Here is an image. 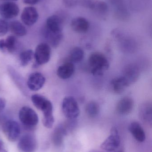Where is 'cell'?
I'll list each match as a JSON object with an SVG mask.
<instances>
[{
    "label": "cell",
    "instance_id": "1",
    "mask_svg": "<svg viewBox=\"0 0 152 152\" xmlns=\"http://www.w3.org/2000/svg\"><path fill=\"white\" fill-rule=\"evenodd\" d=\"M89 64L91 73L94 76H101L109 67V60L102 53L94 52L89 58Z\"/></svg>",
    "mask_w": 152,
    "mask_h": 152
},
{
    "label": "cell",
    "instance_id": "2",
    "mask_svg": "<svg viewBox=\"0 0 152 152\" xmlns=\"http://www.w3.org/2000/svg\"><path fill=\"white\" fill-rule=\"evenodd\" d=\"M62 109L64 116L68 119H75L80 114L78 104L76 99L72 96H66L63 99Z\"/></svg>",
    "mask_w": 152,
    "mask_h": 152
},
{
    "label": "cell",
    "instance_id": "3",
    "mask_svg": "<svg viewBox=\"0 0 152 152\" xmlns=\"http://www.w3.org/2000/svg\"><path fill=\"white\" fill-rule=\"evenodd\" d=\"M19 118L21 123L28 127H32L37 125L38 117L34 110L28 106H24L20 110Z\"/></svg>",
    "mask_w": 152,
    "mask_h": 152
},
{
    "label": "cell",
    "instance_id": "4",
    "mask_svg": "<svg viewBox=\"0 0 152 152\" xmlns=\"http://www.w3.org/2000/svg\"><path fill=\"white\" fill-rule=\"evenodd\" d=\"M120 139L118 130L115 127L111 129L110 135L101 144L102 150L107 152H113L118 148L120 145Z\"/></svg>",
    "mask_w": 152,
    "mask_h": 152
},
{
    "label": "cell",
    "instance_id": "5",
    "mask_svg": "<svg viewBox=\"0 0 152 152\" xmlns=\"http://www.w3.org/2000/svg\"><path fill=\"white\" fill-rule=\"evenodd\" d=\"M51 56V48L46 43L39 44L37 46L34 53V58L37 65H44L50 60Z\"/></svg>",
    "mask_w": 152,
    "mask_h": 152
},
{
    "label": "cell",
    "instance_id": "6",
    "mask_svg": "<svg viewBox=\"0 0 152 152\" xmlns=\"http://www.w3.org/2000/svg\"><path fill=\"white\" fill-rule=\"evenodd\" d=\"M2 130L7 139L12 142L17 141L21 134V127L17 121L9 120L3 125Z\"/></svg>",
    "mask_w": 152,
    "mask_h": 152
},
{
    "label": "cell",
    "instance_id": "7",
    "mask_svg": "<svg viewBox=\"0 0 152 152\" xmlns=\"http://www.w3.org/2000/svg\"><path fill=\"white\" fill-rule=\"evenodd\" d=\"M18 146L21 152H35L37 149V142L34 135L25 134L19 140Z\"/></svg>",
    "mask_w": 152,
    "mask_h": 152
},
{
    "label": "cell",
    "instance_id": "8",
    "mask_svg": "<svg viewBox=\"0 0 152 152\" xmlns=\"http://www.w3.org/2000/svg\"><path fill=\"white\" fill-rule=\"evenodd\" d=\"M66 17L61 14H54L46 20L45 28L51 32L55 33H62L63 25Z\"/></svg>",
    "mask_w": 152,
    "mask_h": 152
},
{
    "label": "cell",
    "instance_id": "9",
    "mask_svg": "<svg viewBox=\"0 0 152 152\" xmlns=\"http://www.w3.org/2000/svg\"><path fill=\"white\" fill-rule=\"evenodd\" d=\"M19 11L18 6L13 2H5L0 5V14L4 19L14 18Z\"/></svg>",
    "mask_w": 152,
    "mask_h": 152
},
{
    "label": "cell",
    "instance_id": "10",
    "mask_svg": "<svg viewBox=\"0 0 152 152\" xmlns=\"http://www.w3.org/2000/svg\"><path fill=\"white\" fill-rule=\"evenodd\" d=\"M38 12L35 8L32 6L25 7L21 16V21L26 26H30L38 20Z\"/></svg>",
    "mask_w": 152,
    "mask_h": 152
},
{
    "label": "cell",
    "instance_id": "11",
    "mask_svg": "<svg viewBox=\"0 0 152 152\" xmlns=\"http://www.w3.org/2000/svg\"><path fill=\"white\" fill-rule=\"evenodd\" d=\"M40 110L43 113V122L44 126L47 129H51L53 126L54 122L53 114V105L51 101L47 99Z\"/></svg>",
    "mask_w": 152,
    "mask_h": 152
},
{
    "label": "cell",
    "instance_id": "12",
    "mask_svg": "<svg viewBox=\"0 0 152 152\" xmlns=\"http://www.w3.org/2000/svg\"><path fill=\"white\" fill-rule=\"evenodd\" d=\"M45 81V77L41 73L35 72L29 77L27 85L30 90L37 91L43 86Z\"/></svg>",
    "mask_w": 152,
    "mask_h": 152
},
{
    "label": "cell",
    "instance_id": "13",
    "mask_svg": "<svg viewBox=\"0 0 152 152\" xmlns=\"http://www.w3.org/2000/svg\"><path fill=\"white\" fill-rule=\"evenodd\" d=\"M134 101L129 97H123L120 99L116 105V111L121 115H128L131 113L134 109Z\"/></svg>",
    "mask_w": 152,
    "mask_h": 152
},
{
    "label": "cell",
    "instance_id": "14",
    "mask_svg": "<svg viewBox=\"0 0 152 152\" xmlns=\"http://www.w3.org/2000/svg\"><path fill=\"white\" fill-rule=\"evenodd\" d=\"M71 28L78 33H85L89 30L90 23L84 17H77L71 20L70 23Z\"/></svg>",
    "mask_w": 152,
    "mask_h": 152
},
{
    "label": "cell",
    "instance_id": "15",
    "mask_svg": "<svg viewBox=\"0 0 152 152\" xmlns=\"http://www.w3.org/2000/svg\"><path fill=\"white\" fill-rule=\"evenodd\" d=\"M130 86V84L123 76L115 78L110 83L111 89L113 93L120 94Z\"/></svg>",
    "mask_w": 152,
    "mask_h": 152
},
{
    "label": "cell",
    "instance_id": "16",
    "mask_svg": "<svg viewBox=\"0 0 152 152\" xmlns=\"http://www.w3.org/2000/svg\"><path fill=\"white\" fill-rule=\"evenodd\" d=\"M75 70V66L73 63L68 61L59 67L57 70V75L62 79H68L73 75Z\"/></svg>",
    "mask_w": 152,
    "mask_h": 152
},
{
    "label": "cell",
    "instance_id": "17",
    "mask_svg": "<svg viewBox=\"0 0 152 152\" xmlns=\"http://www.w3.org/2000/svg\"><path fill=\"white\" fill-rule=\"evenodd\" d=\"M140 75V70L138 67L134 64H130L125 68L123 76L126 78L130 85L137 81Z\"/></svg>",
    "mask_w": 152,
    "mask_h": 152
},
{
    "label": "cell",
    "instance_id": "18",
    "mask_svg": "<svg viewBox=\"0 0 152 152\" xmlns=\"http://www.w3.org/2000/svg\"><path fill=\"white\" fill-rule=\"evenodd\" d=\"M129 130L137 141L140 142H143L145 141V132L138 122L134 121L130 123L129 126Z\"/></svg>",
    "mask_w": 152,
    "mask_h": 152
},
{
    "label": "cell",
    "instance_id": "19",
    "mask_svg": "<svg viewBox=\"0 0 152 152\" xmlns=\"http://www.w3.org/2000/svg\"><path fill=\"white\" fill-rule=\"evenodd\" d=\"M139 117L141 120L147 124L151 125L152 107L151 103L146 102L141 105L139 110Z\"/></svg>",
    "mask_w": 152,
    "mask_h": 152
},
{
    "label": "cell",
    "instance_id": "20",
    "mask_svg": "<svg viewBox=\"0 0 152 152\" xmlns=\"http://www.w3.org/2000/svg\"><path fill=\"white\" fill-rule=\"evenodd\" d=\"M44 35L49 43L54 48L58 46L63 39L62 33H54L49 31L46 28H45Z\"/></svg>",
    "mask_w": 152,
    "mask_h": 152
},
{
    "label": "cell",
    "instance_id": "21",
    "mask_svg": "<svg viewBox=\"0 0 152 152\" xmlns=\"http://www.w3.org/2000/svg\"><path fill=\"white\" fill-rule=\"evenodd\" d=\"M9 28L11 32L18 37H23L26 34V28L20 21L15 20L12 21L9 24Z\"/></svg>",
    "mask_w": 152,
    "mask_h": 152
},
{
    "label": "cell",
    "instance_id": "22",
    "mask_svg": "<svg viewBox=\"0 0 152 152\" xmlns=\"http://www.w3.org/2000/svg\"><path fill=\"white\" fill-rule=\"evenodd\" d=\"M67 133L68 131L65 126L63 125L58 126L54 130L53 136V140L54 144L57 146H60Z\"/></svg>",
    "mask_w": 152,
    "mask_h": 152
},
{
    "label": "cell",
    "instance_id": "23",
    "mask_svg": "<svg viewBox=\"0 0 152 152\" xmlns=\"http://www.w3.org/2000/svg\"><path fill=\"white\" fill-rule=\"evenodd\" d=\"M91 10L93 11L99 16L104 17L108 13L109 7L105 2L100 0H96Z\"/></svg>",
    "mask_w": 152,
    "mask_h": 152
},
{
    "label": "cell",
    "instance_id": "24",
    "mask_svg": "<svg viewBox=\"0 0 152 152\" xmlns=\"http://www.w3.org/2000/svg\"><path fill=\"white\" fill-rule=\"evenodd\" d=\"M114 16L117 19L125 21L130 18V14L126 5H122L115 8Z\"/></svg>",
    "mask_w": 152,
    "mask_h": 152
},
{
    "label": "cell",
    "instance_id": "25",
    "mask_svg": "<svg viewBox=\"0 0 152 152\" xmlns=\"http://www.w3.org/2000/svg\"><path fill=\"white\" fill-rule=\"evenodd\" d=\"M84 56V50L80 47H76L73 48L69 55L70 62L73 63L80 62L83 60Z\"/></svg>",
    "mask_w": 152,
    "mask_h": 152
},
{
    "label": "cell",
    "instance_id": "26",
    "mask_svg": "<svg viewBox=\"0 0 152 152\" xmlns=\"http://www.w3.org/2000/svg\"><path fill=\"white\" fill-rule=\"evenodd\" d=\"M86 113L90 118H93L99 114L100 112V106L95 102L92 101L87 104L85 108Z\"/></svg>",
    "mask_w": 152,
    "mask_h": 152
},
{
    "label": "cell",
    "instance_id": "27",
    "mask_svg": "<svg viewBox=\"0 0 152 152\" xmlns=\"http://www.w3.org/2000/svg\"><path fill=\"white\" fill-rule=\"evenodd\" d=\"M34 57V53L32 50H28L22 52L20 55V61L22 66H27Z\"/></svg>",
    "mask_w": 152,
    "mask_h": 152
},
{
    "label": "cell",
    "instance_id": "28",
    "mask_svg": "<svg viewBox=\"0 0 152 152\" xmlns=\"http://www.w3.org/2000/svg\"><path fill=\"white\" fill-rule=\"evenodd\" d=\"M4 45L6 53L13 52L17 46V40L16 37L13 36H9L4 40Z\"/></svg>",
    "mask_w": 152,
    "mask_h": 152
},
{
    "label": "cell",
    "instance_id": "29",
    "mask_svg": "<svg viewBox=\"0 0 152 152\" xmlns=\"http://www.w3.org/2000/svg\"><path fill=\"white\" fill-rule=\"evenodd\" d=\"M47 99L43 96L39 94L33 95L31 96V101L33 104L38 110H41Z\"/></svg>",
    "mask_w": 152,
    "mask_h": 152
},
{
    "label": "cell",
    "instance_id": "30",
    "mask_svg": "<svg viewBox=\"0 0 152 152\" xmlns=\"http://www.w3.org/2000/svg\"><path fill=\"white\" fill-rule=\"evenodd\" d=\"M96 0H78V5L87 8V9L92 10Z\"/></svg>",
    "mask_w": 152,
    "mask_h": 152
},
{
    "label": "cell",
    "instance_id": "31",
    "mask_svg": "<svg viewBox=\"0 0 152 152\" xmlns=\"http://www.w3.org/2000/svg\"><path fill=\"white\" fill-rule=\"evenodd\" d=\"M9 29V24L4 19H0V37L4 36Z\"/></svg>",
    "mask_w": 152,
    "mask_h": 152
},
{
    "label": "cell",
    "instance_id": "32",
    "mask_svg": "<svg viewBox=\"0 0 152 152\" xmlns=\"http://www.w3.org/2000/svg\"><path fill=\"white\" fill-rule=\"evenodd\" d=\"M78 0H62L63 5L68 8H72L78 5Z\"/></svg>",
    "mask_w": 152,
    "mask_h": 152
},
{
    "label": "cell",
    "instance_id": "33",
    "mask_svg": "<svg viewBox=\"0 0 152 152\" xmlns=\"http://www.w3.org/2000/svg\"><path fill=\"white\" fill-rule=\"evenodd\" d=\"M108 1L115 8L125 4L124 0H108Z\"/></svg>",
    "mask_w": 152,
    "mask_h": 152
},
{
    "label": "cell",
    "instance_id": "34",
    "mask_svg": "<svg viewBox=\"0 0 152 152\" xmlns=\"http://www.w3.org/2000/svg\"><path fill=\"white\" fill-rule=\"evenodd\" d=\"M41 0H23L24 3L26 4L34 5L39 2Z\"/></svg>",
    "mask_w": 152,
    "mask_h": 152
},
{
    "label": "cell",
    "instance_id": "35",
    "mask_svg": "<svg viewBox=\"0 0 152 152\" xmlns=\"http://www.w3.org/2000/svg\"><path fill=\"white\" fill-rule=\"evenodd\" d=\"M0 51L4 53H6L5 45L4 43V39H1L0 40Z\"/></svg>",
    "mask_w": 152,
    "mask_h": 152
},
{
    "label": "cell",
    "instance_id": "36",
    "mask_svg": "<svg viewBox=\"0 0 152 152\" xmlns=\"http://www.w3.org/2000/svg\"><path fill=\"white\" fill-rule=\"evenodd\" d=\"M6 102L3 98L0 97V112L2 111L5 108Z\"/></svg>",
    "mask_w": 152,
    "mask_h": 152
},
{
    "label": "cell",
    "instance_id": "37",
    "mask_svg": "<svg viewBox=\"0 0 152 152\" xmlns=\"http://www.w3.org/2000/svg\"><path fill=\"white\" fill-rule=\"evenodd\" d=\"M0 152H8L4 148L3 143L1 139H0Z\"/></svg>",
    "mask_w": 152,
    "mask_h": 152
},
{
    "label": "cell",
    "instance_id": "38",
    "mask_svg": "<svg viewBox=\"0 0 152 152\" xmlns=\"http://www.w3.org/2000/svg\"><path fill=\"white\" fill-rule=\"evenodd\" d=\"M124 152V151H123L122 150H120V151H116V152Z\"/></svg>",
    "mask_w": 152,
    "mask_h": 152
},
{
    "label": "cell",
    "instance_id": "39",
    "mask_svg": "<svg viewBox=\"0 0 152 152\" xmlns=\"http://www.w3.org/2000/svg\"><path fill=\"white\" fill-rule=\"evenodd\" d=\"M10 1H17L18 0H10Z\"/></svg>",
    "mask_w": 152,
    "mask_h": 152
}]
</instances>
